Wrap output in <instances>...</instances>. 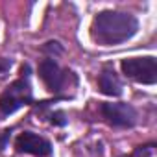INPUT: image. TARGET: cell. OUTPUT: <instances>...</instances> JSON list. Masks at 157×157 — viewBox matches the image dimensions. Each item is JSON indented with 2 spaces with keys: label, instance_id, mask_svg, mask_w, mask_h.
<instances>
[{
  "label": "cell",
  "instance_id": "6da1fadb",
  "mask_svg": "<svg viewBox=\"0 0 157 157\" xmlns=\"http://www.w3.org/2000/svg\"><path fill=\"white\" fill-rule=\"evenodd\" d=\"M139 22L133 15L122 11H102L94 17L91 35L100 44H120L137 33Z\"/></svg>",
  "mask_w": 157,
  "mask_h": 157
},
{
  "label": "cell",
  "instance_id": "7a4b0ae2",
  "mask_svg": "<svg viewBox=\"0 0 157 157\" xmlns=\"http://www.w3.org/2000/svg\"><path fill=\"white\" fill-rule=\"evenodd\" d=\"M122 72L139 83L157 82V61L155 57H129L122 61Z\"/></svg>",
  "mask_w": 157,
  "mask_h": 157
},
{
  "label": "cell",
  "instance_id": "3957f363",
  "mask_svg": "<svg viewBox=\"0 0 157 157\" xmlns=\"http://www.w3.org/2000/svg\"><path fill=\"white\" fill-rule=\"evenodd\" d=\"M32 100V89L30 83L26 80H17L15 83H11L6 93L0 96V109L4 115H11L15 113L19 107L26 105Z\"/></svg>",
  "mask_w": 157,
  "mask_h": 157
},
{
  "label": "cell",
  "instance_id": "277c9868",
  "mask_svg": "<svg viewBox=\"0 0 157 157\" xmlns=\"http://www.w3.org/2000/svg\"><path fill=\"white\" fill-rule=\"evenodd\" d=\"M100 111L109 124L118 126V128H129L137 120L135 109L128 104H104Z\"/></svg>",
  "mask_w": 157,
  "mask_h": 157
},
{
  "label": "cell",
  "instance_id": "5b68a950",
  "mask_svg": "<svg viewBox=\"0 0 157 157\" xmlns=\"http://www.w3.org/2000/svg\"><path fill=\"white\" fill-rule=\"evenodd\" d=\"M15 148H17V151H21V153H32V155H39V157L48 155V153L52 151L50 142H48L46 139H43V137L32 133V131L21 133V135L17 137V140H15Z\"/></svg>",
  "mask_w": 157,
  "mask_h": 157
},
{
  "label": "cell",
  "instance_id": "8992f818",
  "mask_svg": "<svg viewBox=\"0 0 157 157\" xmlns=\"http://www.w3.org/2000/svg\"><path fill=\"white\" fill-rule=\"evenodd\" d=\"M39 74H41V80L46 83V87L50 91H59L63 82H65V76L61 72V68L57 67V63H54L52 59H44L39 67Z\"/></svg>",
  "mask_w": 157,
  "mask_h": 157
},
{
  "label": "cell",
  "instance_id": "52a82bcc",
  "mask_svg": "<svg viewBox=\"0 0 157 157\" xmlns=\"http://www.w3.org/2000/svg\"><path fill=\"white\" fill-rule=\"evenodd\" d=\"M98 85L102 89L104 94H109V96H118L122 93V83L118 80V76L115 74V70H104L98 78Z\"/></svg>",
  "mask_w": 157,
  "mask_h": 157
},
{
  "label": "cell",
  "instance_id": "ba28073f",
  "mask_svg": "<svg viewBox=\"0 0 157 157\" xmlns=\"http://www.w3.org/2000/svg\"><path fill=\"white\" fill-rule=\"evenodd\" d=\"M120 157H157V153H155V146L153 144H146V146H139L129 155H120Z\"/></svg>",
  "mask_w": 157,
  "mask_h": 157
},
{
  "label": "cell",
  "instance_id": "9c48e42d",
  "mask_svg": "<svg viewBox=\"0 0 157 157\" xmlns=\"http://www.w3.org/2000/svg\"><path fill=\"white\" fill-rule=\"evenodd\" d=\"M0 70H2V65H0Z\"/></svg>",
  "mask_w": 157,
  "mask_h": 157
}]
</instances>
